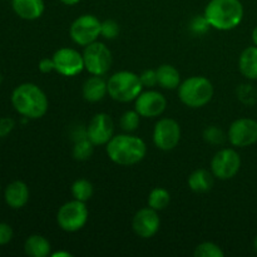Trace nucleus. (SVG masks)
<instances>
[{
    "mask_svg": "<svg viewBox=\"0 0 257 257\" xmlns=\"http://www.w3.org/2000/svg\"><path fill=\"white\" fill-rule=\"evenodd\" d=\"M240 72L248 79H257V47H248L241 53Z\"/></svg>",
    "mask_w": 257,
    "mask_h": 257,
    "instance_id": "6ab92c4d",
    "label": "nucleus"
},
{
    "mask_svg": "<svg viewBox=\"0 0 257 257\" xmlns=\"http://www.w3.org/2000/svg\"><path fill=\"white\" fill-rule=\"evenodd\" d=\"M13 9L18 17L25 20H35L44 13L43 0H13Z\"/></svg>",
    "mask_w": 257,
    "mask_h": 257,
    "instance_id": "a211bd4d",
    "label": "nucleus"
},
{
    "mask_svg": "<svg viewBox=\"0 0 257 257\" xmlns=\"http://www.w3.org/2000/svg\"><path fill=\"white\" fill-rule=\"evenodd\" d=\"M203 137H205V140L207 141L208 143H212V145L222 143L223 140H225L222 131L218 130V128L215 127V125L206 128V131L203 132Z\"/></svg>",
    "mask_w": 257,
    "mask_h": 257,
    "instance_id": "c85d7f7f",
    "label": "nucleus"
},
{
    "mask_svg": "<svg viewBox=\"0 0 257 257\" xmlns=\"http://www.w3.org/2000/svg\"><path fill=\"white\" fill-rule=\"evenodd\" d=\"M53 60L55 70L65 77H74L84 69L83 55L72 48H62L57 50L53 55Z\"/></svg>",
    "mask_w": 257,
    "mask_h": 257,
    "instance_id": "9b49d317",
    "label": "nucleus"
},
{
    "mask_svg": "<svg viewBox=\"0 0 257 257\" xmlns=\"http://www.w3.org/2000/svg\"><path fill=\"white\" fill-rule=\"evenodd\" d=\"M181 140L180 124L172 118H163L156 123L153 142L160 150L172 151Z\"/></svg>",
    "mask_w": 257,
    "mask_h": 257,
    "instance_id": "9d476101",
    "label": "nucleus"
},
{
    "mask_svg": "<svg viewBox=\"0 0 257 257\" xmlns=\"http://www.w3.org/2000/svg\"><path fill=\"white\" fill-rule=\"evenodd\" d=\"M252 42H253V44L257 47V27L253 29V32H252Z\"/></svg>",
    "mask_w": 257,
    "mask_h": 257,
    "instance_id": "e433bc0d",
    "label": "nucleus"
},
{
    "mask_svg": "<svg viewBox=\"0 0 257 257\" xmlns=\"http://www.w3.org/2000/svg\"><path fill=\"white\" fill-rule=\"evenodd\" d=\"M253 245H255V250L257 251V237L255 238V242H253Z\"/></svg>",
    "mask_w": 257,
    "mask_h": 257,
    "instance_id": "4c0bfd02",
    "label": "nucleus"
},
{
    "mask_svg": "<svg viewBox=\"0 0 257 257\" xmlns=\"http://www.w3.org/2000/svg\"><path fill=\"white\" fill-rule=\"evenodd\" d=\"M4 197L9 207L19 210L29 201V188L22 181H14L7 186Z\"/></svg>",
    "mask_w": 257,
    "mask_h": 257,
    "instance_id": "dca6fc26",
    "label": "nucleus"
},
{
    "mask_svg": "<svg viewBox=\"0 0 257 257\" xmlns=\"http://www.w3.org/2000/svg\"><path fill=\"white\" fill-rule=\"evenodd\" d=\"M208 27H210V24H208L205 15H203V17H196L195 19L191 22V29H192V32H195L196 34H202V33L207 32Z\"/></svg>",
    "mask_w": 257,
    "mask_h": 257,
    "instance_id": "c756f323",
    "label": "nucleus"
},
{
    "mask_svg": "<svg viewBox=\"0 0 257 257\" xmlns=\"http://www.w3.org/2000/svg\"><path fill=\"white\" fill-rule=\"evenodd\" d=\"M158 84L165 89H175L180 85L181 75L175 67L170 64H163L157 70Z\"/></svg>",
    "mask_w": 257,
    "mask_h": 257,
    "instance_id": "412c9836",
    "label": "nucleus"
},
{
    "mask_svg": "<svg viewBox=\"0 0 257 257\" xmlns=\"http://www.w3.org/2000/svg\"><path fill=\"white\" fill-rule=\"evenodd\" d=\"M53 257H72L73 255L69 252H63V251H58V252L52 253Z\"/></svg>",
    "mask_w": 257,
    "mask_h": 257,
    "instance_id": "f704fd0d",
    "label": "nucleus"
},
{
    "mask_svg": "<svg viewBox=\"0 0 257 257\" xmlns=\"http://www.w3.org/2000/svg\"><path fill=\"white\" fill-rule=\"evenodd\" d=\"M72 195L74 200L87 202L93 196V186L87 180H77L72 186Z\"/></svg>",
    "mask_w": 257,
    "mask_h": 257,
    "instance_id": "393cba45",
    "label": "nucleus"
},
{
    "mask_svg": "<svg viewBox=\"0 0 257 257\" xmlns=\"http://www.w3.org/2000/svg\"><path fill=\"white\" fill-rule=\"evenodd\" d=\"M108 93V85L102 75H93L83 84V97L87 102L95 103L102 100Z\"/></svg>",
    "mask_w": 257,
    "mask_h": 257,
    "instance_id": "f3484780",
    "label": "nucleus"
},
{
    "mask_svg": "<svg viewBox=\"0 0 257 257\" xmlns=\"http://www.w3.org/2000/svg\"><path fill=\"white\" fill-rule=\"evenodd\" d=\"M107 85L110 97L122 103L135 100L142 93L143 88L140 75L128 70L113 74L107 82Z\"/></svg>",
    "mask_w": 257,
    "mask_h": 257,
    "instance_id": "20e7f679",
    "label": "nucleus"
},
{
    "mask_svg": "<svg viewBox=\"0 0 257 257\" xmlns=\"http://www.w3.org/2000/svg\"><path fill=\"white\" fill-rule=\"evenodd\" d=\"M160 217L157 211L147 207L142 208L135 215L132 221V227L136 235L142 238H150L157 233L160 230Z\"/></svg>",
    "mask_w": 257,
    "mask_h": 257,
    "instance_id": "2eb2a0df",
    "label": "nucleus"
},
{
    "mask_svg": "<svg viewBox=\"0 0 257 257\" xmlns=\"http://www.w3.org/2000/svg\"><path fill=\"white\" fill-rule=\"evenodd\" d=\"M228 140L236 147H248L257 142V122L250 118H240L231 124Z\"/></svg>",
    "mask_w": 257,
    "mask_h": 257,
    "instance_id": "f8f14e48",
    "label": "nucleus"
},
{
    "mask_svg": "<svg viewBox=\"0 0 257 257\" xmlns=\"http://www.w3.org/2000/svg\"><path fill=\"white\" fill-rule=\"evenodd\" d=\"M178 97L183 104L200 108L207 104L213 97L212 83L205 77H191L180 84Z\"/></svg>",
    "mask_w": 257,
    "mask_h": 257,
    "instance_id": "39448f33",
    "label": "nucleus"
},
{
    "mask_svg": "<svg viewBox=\"0 0 257 257\" xmlns=\"http://www.w3.org/2000/svg\"><path fill=\"white\" fill-rule=\"evenodd\" d=\"M93 143L90 142L88 135L85 133L82 137L77 138L74 148H73V157L77 161H85L90 158L93 153Z\"/></svg>",
    "mask_w": 257,
    "mask_h": 257,
    "instance_id": "b1692460",
    "label": "nucleus"
},
{
    "mask_svg": "<svg viewBox=\"0 0 257 257\" xmlns=\"http://www.w3.org/2000/svg\"><path fill=\"white\" fill-rule=\"evenodd\" d=\"M118 33H119V25L114 20H104L100 25V35H103L105 39H114Z\"/></svg>",
    "mask_w": 257,
    "mask_h": 257,
    "instance_id": "cd10ccee",
    "label": "nucleus"
},
{
    "mask_svg": "<svg viewBox=\"0 0 257 257\" xmlns=\"http://www.w3.org/2000/svg\"><path fill=\"white\" fill-rule=\"evenodd\" d=\"M84 68L93 75H103L109 70L112 64V53L105 44L94 42L87 45L83 53Z\"/></svg>",
    "mask_w": 257,
    "mask_h": 257,
    "instance_id": "0eeeda50",
    "label": "nucleus"
},
{
    "mask_svg": "<svg viewBox=\"0 0 257 257\" xmlns=\"http://www.w3.org/2000/svg\"><path fill=\"white\" fill-rule=\"evenodd\" d=\"M25 253L32 257H47L50 253V243L40 235H32L28 237L24 245Z\"/></svg>",
    "mask_w": 257,
    "mask_h": 257,
    "instance_id": "aec40b11",
    "label": "nucleus"
},
{
    "mask_svg": "<svg viewBox=\"0 0 257 257\" xmlns=\"http://www.w3.org/2000/svg\"><path fill=\"white\" fill-rule=\"evenodd\" d=\"M140 113L137 110H127L120 118V127L125 132H133L140 125Z\"/></svg>",
    "mask_w": 257,
    "mask_h": 257,
    "instance_id": "bb28decb",
    "label": "nucleus"
},
{
    "mask_svg": "<svg viewBox=\"0 0 257 257\" xmlns=\"http://www.w3.org/2000/svg\"><path fill=\"white\" fill-rule=\"evenodd\" d=\"M140 78L142 84L146 85V87H153V85L158 84L157 72H156V70H152V69L145 70V72L140 75Z\"/></svg>",
    "mask_w": 257,
    "mask_h": 257,
    "instance_id": "7c9ffc66",
    "label": "nucleus"
},
{
    "mask_svg": "<svg viewBox=\"0 0 257 257\" xmlns=\"http://www.w3.org/2000/svg\"><path fill=\"white\" fill-rule=\"evenodd\" d=\"M205 18L210 27L217 30L235 29L243 18L240 0H211L205 9Z\"/></svg>",
    "mask_w": 257,
    "mask_h": 257,
    "instance_id": "7ed1b4c3",
    "label": "nucleus"
},
{
    "mask_svg": "<svg viewBox=\"0 0 257 257\" xmlns=\"http://www.w3.org/2000/svg\"><path fill=\"white\" fill-rule=\"evenodd\" d=\"M196 257H223L225 253L220 246L213 242H203L198 245L195 250Z\"/></svg>",
    "mask_w": 257,
    "mask_h": 257,
    "instance_id": "a878e982",
    "label": "nucleus"
},
{
    "mask_svg": "<svg viewBox=\"0 0 257 257\" xmlns=\"http://www.w3.org/2000/svg\"><path fill=\"white\" fill-rule=\"evenodd\" d=\"M171 201L170 192L162 187H157L152 190L148 197V206L156 211L165 210Z\"/></svg>",
    "mask_w": 257,
    "mask_h": 257,
    "instance_id": "5701e85b",
    "label": "nucleus"
},
{
    "mask_svg": "<svg viewBox=\"0 0 257 257\" xmlns=\"http://www.w3.org/2000/svg\"><path fill=\"white\" fill-rule=\"evenodd\" d=\"M12 103L15 110L30 119L42 118L48 110V98L38 85L24 83L14 89Z\"/></svg>",
    "mask_w": 257,
    "mask_h": 257,
    "instance_id": "f257e3e1",
    "label": "nucleus"
},
{
    "mask_svg": "<svg viewBox=\"0 0 257 257\" xmlns=\"http://www.w3.org/2000/svg\"><path fill=\"white\" fill-rule=\"evenodd\" d=\"M0 190H2V187H0Z\"/></svg>",
    "mask_w": 257,
    "mask_h": 257,
    "instance_id": "58836bf2",
    "label": "nucleus"
},
{
    "mask_svg": "<svg viewBox=\"0 0 257 257\" xmlns=\"http://www.w3.org/2000/svg\"><path fill=\"white\" fill-rule=\"evenodd\" d=\"M167 107V100L156 90H148V92L141 93L136 98V110L140 113L141 117L153 118L158 117L165 112Z\"/></svg>",
    "mask_w": 257,
    "mask_h": 257,
    "instance_id": "4468645a",
    "label": "nucleus"
},
{
    "mask_svg": "<svg viewBox=\"0 0 257 257\" xmlns=\"http://www.w3.org/2000/svg\"><path fill=\"white\" fill-rule=\"evenodd\" d=\"M60 2L65 5H75V4H78L80 0H60Z\"/></svg>",
    "mask_w": 257,
    "mask_h": 257,
    "instance_id": "c9c22d12",
    "label": "nucleus"
},
{
    "mask_svg": "<svg viewBox=\"0 0 257 257\" xmlns=\"http://www.w3.org/2000/svg\"><path fill=\"white\" fill-rule=\"evenodd\" d=\"M13 235H14V232H13L12 226L4 222L0 223V245L9 243L12 241Z\"/></svg>",
    "mask_w": 257,
    "mask_h": 257,
    "instance_id": "2f4dec72",
    "label": "nucleus"
},
{
    "mask_svg": "<svg viewBox=\"0 0 257 257\" xmlns=\"http://www.w3.org/2000/svg\"><path fill=\"white\" fill-rule=\"evenodd\" d=\"M15 122L14 119L9 117L0 118V138H4L14 130Z\"/></svg>",
    "mask_w": 257,
    "mask_h": 257,
    "instance_id": "473e14b6",
    "label": "nucleus"
},
{
    "mask_svg": "<svg viewBox=\"0 0 257 257\" xmlns=\"http://www.w3.org/2000/svg\"><path fill=\"white\" fill-rule=\"evenodd\" d=\"M39 70L42 73H50L52 70H55L54 67V60L49 59V58H44L39 62Z\"/></svg>",
    "mask_w": 257,
    "mask_h": 257,
    "instance_id": "72a5a7b5",
    "label": "nucleus"
},
{
    "mask_svg": "<svg viewBox=\"0 0 257 257\" xmlns=\"http://www.w3.org/2000/svg\"><path fill=\"white\" fill-rule=\"evenodd\" d=\"M100 25L102 23L94 15H82L72 23L69 34L75 44L87 47L100 35Z\"/></svg>",
    "mask_w": 257,
    "mask_h": 257,
    "instance_id": "6e6552de",
    "label": "nucleus"
},
{
    "mask_svg": "<svg viewBox=\"0 0 257 257\" xmlns=\"http://www.w3.org/2000/svg\"><path fill=\"white\" fill-rule=\"evenodd\" d=\"M213 177L208 171L206 170H196L188 178V186L193 192L203 193L207 192L212 188Z\"/></svg>",
    "mask_w": 257,
    "mask_h": 257,
    "instance_id": "4be33fe9",
    "label": "nucleus"
},
{
    "mask_svg": "<svg viewBox=\"0 0 257 257\" xmlns=\"http://www.w3.org/2000/svg\"><path fill=\"white\" fill-rule=\"evenodd\" d=\"M241 167V158L235 150L225 148L218 151L211 162V171L220 180H230L235 177Z\"/></svg>",
    "mask_w": 257,
    "mask_h": 257,
    "instance_id": "1a4fd4ad",
    "label": "nucleus"
},
{
    "mask_svg": "<svg viewBox=\"0 0 257 257\" xmlns=\"http://www.w3.org/2000/svg\"><path fill=\"white\" fill-rule=\"evenodd\" d=\"M59 227L67 232H75L84 227L88 221V208L82 201H69L59 208L57 215Z\"/></svg>",
    "mask_w": 257,
    "mask_h": 257,
    "instance_id": "423d86ee",
    "label": "nucleus"
},
{
    "mask_svg": "<svg viewBox=\"0 0 257 257\" xmlns=\"http://www.w3.org/2000/svg\"><path fill=\"white\" fill-rule=\"evenodd\" d=\"M108 157L120 166H132L141 162L147 153V147L140 137L118 135L107 143Z\"/></svg>",
    "mask_w": 257,
    "mask_h": 257,
    "instance_id": "f03ea898",
    "label": "nucleus"
},
{
    "mask_svg": "<svg viewBox=\"0 0 257 257\" xmlns=\"http://www.w3.org/2000/svg\"><path fill=\"white\" fill-rule=\"evenodd\" d=\"M114 124L112 118L105 113H98L90 120L87 128V135L94 146L107 145L113 137Z\"/></svg>",
    "mask_w": 257,
    "mask_h": 257,
    "instance_id": "ddd939ff",
    "label": "nucleus"
}]
</instances>
